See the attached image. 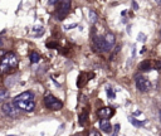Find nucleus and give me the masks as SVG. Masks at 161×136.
Here are the masks:
<instances>
[{"label":"nucleus","instance_id":"nucleus-16","mask_svg":"<svg viewBox=\"0 0 161 136\" xmlns=\"http://www.w3.org/2000/svg\"><path fill=\"white\" fill-rule=\"evenodd\" d=\"M97 20H98L97 14H96L93 10H89V21H91V23H96Z\"/></svg>","mask_w":161,"mask_h":136},{"label":"nucleus","instance_id":"nucleus-14","mask_svg":"<svg viewBox=\"0 0 161 136\" xmlns=\"http://www.w3.org/2000/svg\"><path fill=\"white\" fill-rule=\"evenodd\" d=\"M87 117H88V111L87 110H84L80 115H79V123L83 126L84 123H86V121H87Z\"/></svg>","mask_w":161,"mask_h":136},{"label":"nucleus","instance_id":"nucleus-4","mask_svg":"<svg viewBox=\"0 0 161 136\" xmlns=\"http://www.w3.org/2000/svg\"><path fill=\"white\" fill-rule=\"evenodd\" d=\"M3 112H4V115L5 116H8V117H11V118H15V117H18L19 116V108L15 106V103L14 102H9V103H5L3 107Z\"/></svg>","mask_w":161,"mask_h":136},{"label":"nucleus","instance_id":"nucleus-11","mask_svg":"<svg viewBox=\"0 0 161 136\" xmlns=\"http://www.w3.org/2000/svg\"><path fill=\"white\" fill-rule=\"evenodd\" d=\"M99 128H101L103 132H111L112 126H111V123L108 122V120L102 118V120L99 121Z\"/></svg>","mask_w":161,"mask_h":136},{"label":"nucleus","instance_id":"nucleus-17","mask_svg":"<svg viewBox=\"0 0 161 136\" xmlns=\"http://www.w3.org/2000/svg\"><path fill=\"white\" fill-rule=\"evenodd\" d=\"M106 92H107V96H108V98H109V99H113V98L116 97V93H114V91H113L112 88H109V87H108V88L106 89Z\"/></svg>","mask_w":161,"mask_h":136},{"label":"nucleus","instance_id":"nucleus-10","mask_svg":"<svg viewBox=\"0 0 161 136\" xmlns=\"http://www.w3.org/2000/svg\"><path fill=\"white\" fill-rule=\"evenodd\" d=\"M15 99H25V101H34V93L30 91H26L19 96L15 97Z\"/></svg>","mask_w":161,"mask_h":136},{"label":"nucleus","instance_id":"nucleus-6","mask_svg":"<svg viewBox=\"0 0 161 136\" xmlns=\"http://www.w3.org/2000/svg\"><path fill=\"white\" fill-rule=\"evenodd\" d=\"M15 106L19 110H23L25 112H31L35 108V102L34 101H25V99H15L14 101Z\"/></svg>","mask_w":161,"mask_h":136},{"label":"nucleus","instance_id":"nucleus-27","mask_svg":"<svg viewBox=\"0 0 161 136\" xmlns=\"http://www.w3.org/2000/svg\"><path fill=\"white\" fill-rule=\"evenodd\" d=\"M132 4H133V9H135V10H137V9H138V5H137V3H136L135 0H132Z\"/></svg>","mask_w":161,"mask_h":136},{"label":"nucleus","instance_id":"nucleus-23","mask_svg":"<svg viewBox=\"0 0 161 136\" xmlns=\"http://www.w3.org/2000/svg\"><path fill=\"white\" fill-rule=\"evenodd\" d=\"M74 26H77V24H75V23L69 24V25H65V26H64V29H65V30H68V29H72V28H74Z\"/></svg>","mask_w":161,"mask_h":136},{"label":"nucleus","instance_id":"nucleus-12","mask_svg":"<svg viewBox=\"0 0 161 136\" xmlns=\"http://www.w3.org/2000/svg\"><path fill=\"white\" fill-rule=\"evenodd\" d=\"M151 67H152V64H151V62H150V60H143V62H141V63H140L138 69H140V71H142V72H146V71H150V69H151Z\"/></svg>","mask_w":161,"mask_h":136},{"label":"nucleus","instance_id":"nucleus-7","mask_svg":"<svg viewBox=\"0 0 161 136\" xmlns=\"http://www.w3.org/2000/svg\"><path fill=\"white\" fill-rule=\"evenodd\" d=\"M97 113H98V116L101 118L108 120L109 117H112L114 115V108H112V107H102V108H99L97 111Z\"/></svg>","mask_w":161,"mask_h":136},{"label":"nucleus","instance_id":"nucleus-20","mask_svg":"<svg viewBox=\"0 0 161 136\" xmlns=\"http://www.w3.org/2000/svg\"><path fill=\"white\" fill-rule=\"evenodd\" d=\"M33 31H34V33L36 31L35 35H39V34L43 33V26H34V28H33Z\"/></svg>","mask_w":161,"mask_h":136},{"label":"nucleus","instance_id":"nucleus-1","mask_svg":"<svg viewBox=\"0 0 161 136\" xmlns=\"http://www.w3.org/2000/svg\"><path fill=\"white\" fill-rule=\"evenodd\" d=\"M16 67H18V57L15 55V53L9 52L1 57V59H0V72L1 73H9V72L14 71Z\"/></svg>","mask_w":161,"mask_h":136},{"label":"nucleus","instance_id":"nucleus-18","mask_svg":"<svg viewBox=\"0 0 161 136\" xmlns=\"http://www.w3.org/2000/svg\"><path fill=\"white\" fill-rule=\"evenodd\" d=\"M6 97H8V91H5V89H0V102L5 101Z\"/></svg>","mask_w":161,"mask_h":136},{"label":"nucleus","instance_id":"nucleus-15","mask_svg":"<svg viewBox=\"0 0 161 136\" xmlns=\"http://www.w3.org/2000/svg\"><path fill=\"white\" fill-rule=\"evenodd\" d=\"M128 121H130V123H132V125H133V126H136V127H140V126H142V125H143V122L137 121L135 117H128Z\"/></svg>","mask_w":161,"mask_h":136},{"label":"nucleus","instance_id":"nucleus-28","mask_svg":"<svg viewBox=\"0 0 161 136\" xmlns=\"http://www.w3.org/2000/svg\"><path fill=\"white\" fill-rule=\"evenodd\" d=\"M3 44H4V38L0 37V47H3Z\"/></svg>","mask_w":161,"mask_h":136},{"label":"nucleus","instance_id":"nucleus-26","mask_svg":"<svg viewBox=\"0 0 161 136\" xmlns=\"http://www.w3.org/2000/svg\"><path fill=\"white\" fill-rule=\"evenodd\" d=\"M59 1H60V0H48V3H49L50 5H55V4L59 3Z\"/></svg>","mask_w":161,"mask_h":136},{"label":"nucleus","instance_id":"nucleus-8","mask_svg":"<svg viewBox=\"0 0 161 136\" xmlns=\"http://www.w3.org/2000/svg\"><path fill=\"white\" fill-rule=\"evenodd\" d=\"M103 43H104V48H106V50L112 49V47H113L114 43H116V38H114V35H113L112 33H107L106 37L103 38Z\"/></svg>","mask_w":161,"mask_h":136},{"label":"nucleus","instance_id":"nucleus-19","mask_svg":"<svg viewBox=\"0 0 161 136\" xmlns=\"http://www.w3.org/2000/svg\"><path fill=\"white\" fill-rule=\"evenodd\" d=\"M112 130H113V132H112V135H111V136H117V135H118V131H119V125H118V123H116V125L113 126V128H112Z\"/></svg>","mask_w":161,"mask_h":136},{"label":"nucleus","instance_id":"nucleus-13","mask_svg":"<svg viewBox=\"0 0 161 136\" xmlns=\"http://www.w3.org/2000/svg\"><path fill=\"white\" fill-rule=\"evenodd\" d=\"M29 58H30V62L31 63H38L40 60V55L36 52H31L30 55H29Z\"/></svg>","mask_w":161,"mask_h":136},{"label":"nucleus","instance_id":"nucleus-30","mask_svg":"<svg viewBox=\"0 0 161 136\" xmlns=\"http://www.w3.org/2000/svg\"><path fill=\"white\" fill-rule=\"evenodd\" d=\"M160 121H161V111H160Z\"/></svg>","mask_w":161,"mask_h":136},{"label":"nucleus","instance_id":"nucleus-29","mask_svg":"<svg viewBox=\"0 0 161 136\" xmlns=\"http://www.w3.org/2000/svg\"><path fill=\"white\" fill-rule=\"evenodd\" d=\"M156 3H157V4H161V0H156Z\"/></svg>","mask_w":161,"mask_h":136},{"label":"nucleus","instance_id":"nucleus-9","mask_svg":"<svg viewBox=\"0 0 161 136\" xmlns=\"http://www.w3.org/2000/svg\"><path fill=\"white\" fill-rule=\"evenodd\" d=\"M93 44H94V47H96L99 52H106L104 43H103V39H101V37H94V38H93Z\"/></svg>","mask_w":161,"mask_h":136},{"label":"nucleus","instance_id":"nucleus-21","mask_svg":"<svg viewBox=\"0 0 161 136\" xmlns=\"http://www.w3.org/2000/svg\"><path fill=\"white\" fill-rule=\"evenodd\" d=\"M137 40L138 42H146V35L143 34V33H138V35H137Z\"/></svg>","mask_w":161,"mask_h":136},{"label":"nucleus","instance_id":"nucleus-22","mask_svg":"<svg viewBox=\"0 0 161 136\" xmlns=\"http://www.w3.org/2000/svg\"><path fill=\"white\" fill-rule=\"evenodd\" d=\"M88 136H101V133L98 131H96V130H91L89 133H88Z\"/></svg>","mask_w":161,"mask_h":136},{"label":"nucleus","instance_id":"nucleus-24","mask_svg":"<svg viewBox=\"0 0 161 136\" xmlns=\"http://www.w3.org/2000/svg\"><path fill=\"white\" fill-rule=\"evenodd\" d=\"M156 69L161 73V60H157V63H156Z\"/></svg>","mask_w":161,"mask_h":136},{"label":"nucleus","instance_id":"nucleus-2","mask_svg":"<svg viewBox=\"0 0 161 136\" xmlns=\"http://www.w3.org/2000/svg\"><path fill=\"white\" fill-rule=\"evenodd\" d=\"M44 105H45L47 108H49L52 111H59L63 107L62 101H59L58 98H55L52 94H48V96L44 97Z\"/></svg>","mask_w":161,"mask_h":136},{"label":"nucleus","instance_id":"nucleus-3","mask_svg":"<svg viewBox=\"0 0 161 136\" xmlns=\"http://www.w3.org/2000/svg\"><path fill=\"white\" fill-rule=\"evenodd\" d=\"M69 10H70V0H62L60 6L58 8V10H57V13H55L57 19H58V20H63V19L68 15Z\"/></svg>","mask_w":161,"mask_h":136},{"label":"nucleus","instance_id":"nucleus-5","mask_svg":"<svg viewBox=\"0 0 161 136\" xmlns=\"http://www.w3.org/2000/svg\"><path fill=\"white\" fill-rule=\"evenodd\" d=\"M136 87H137V89L141 91V92H147V91L151 89L152 84H151V82H150L146 77L138 76V77H136Z\"/></svg>","mask_w":161,"mask_h":136},{"label":"nucleus","instance_id":"nucleus-25","mask_svg":"<svg viewBox=\"0 0 161 136\" xmlns=\"http://www.w3.org/2000/svg\"><path fill=\"white\" fill-rule=\"evenodd\" d=\"M47 47H48V48H54V47H57V43H54V42L48 43V44H47Z\"/></svg>","mask_w":161,"mask_h":136}]
</instances>
